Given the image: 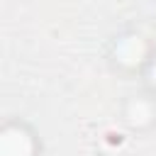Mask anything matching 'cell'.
<instances>
[{"mask_svg": "<svg viewBox=\"0 0 156 156\" xmlns=\"http://www.w3.org/2000/svg\"><path fill=\"white\" fill-rule=\"evenodd\" d=\"M117 61L124 63V66H134V63H141L144 56H146V41L139 37V34H129L124 39H119L117 49Z\"/></svg>", "mask_w": 156, "mask_h": 156, "instance_id": "obj_2", "label": "cell"}, {"mask_svg": "<svg viewBox=\"0 0 156 156\" xmlns=\"http://www.w3.org/2000/svg\"><path fill=\"white\" fill-rule=\"evenodd\" d=\"M149 80H151V83L156 85V58H154V61L149 63Z\"/></svg>", "mask_w": 156, "mask_h": 156, "instance_id": "obj_4", "label": "cell"}, {"mask_svg": "<svg viewBox=\"0 0 156 156\" xmlns=\"http://www.w3.org/2000/svg\"><path fill=\"white\" fill-rule=\"evenodd\" d=\"M2 156H32V136L20 127H7L0 141Z\"/></svg>", "mask_w": 156, "mask_h": 156, "instance_id": "obj_1", "label": "cell"}, {"mask_svg": "<svg viewBox=\"0 0 156 156\" xmlns=\"http://www.w3.org/2000/svg\"><path fill=\"white\" fill-rule=\"evenodd\" d=\"M151 117H154V107H151L149 100L134 98V100L127 105V119H129L132 124H146Z\"/></svg>", "mask_w": 156, "mask_h": 156, "instance_id": "obj_3", "label": "cell"}]
</instances>
